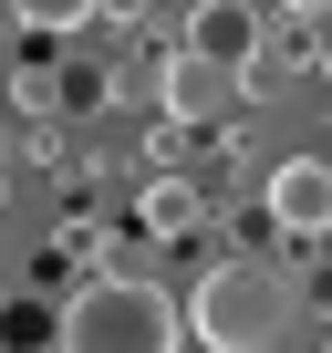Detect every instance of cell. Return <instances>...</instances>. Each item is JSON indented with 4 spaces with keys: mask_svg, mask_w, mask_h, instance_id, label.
<instances>
[{
    "mask_svg": "<svg viewBox=\"0 0 332 353\" xmlns=\"http://www.w3.org/2000/svg\"><path fill=\"white\" fill-rule=\"evenodd\" d=\"M177 332H187V312L166 301L145 270H94L63 301V322H52L63 353H177Z\"/></svg>",
    "mask_w": 332,
    "mask_h": 353,
    "instance_id": "6da1fadb",
    "label": "cell"
},
{
    "mask_svg": "<svg viewBox=\"0 0 332 353\" xmlns=\"http://www.w3.org/2000/svg\"><path fill=\"white\" fill-rule=\"evenodd\" d=\"M280 322H291V281L270 260H218L187 291V343H208V353H260V343H280Z\"/></svg>",
    "mask_w": 332,
    "mask_h": 353,
    "instance_id": "7a4b0ae2",
    "label": "cell"
},
{
    "mask_svg": "<svg viewBox=\"0 0 332 353\" xmlns=\"http://www.w3.org/2000/svg\"><path fill=\"white\" fill-rule=\"evenodd\" d=\"M239 94H249V73H229V63H208V52H187V42L156 63L166 125H218V114H239Z\"/></svg>",
    "mask_w": 332,
    "mask_h": 353,
    "instance_id": "3957f363",
    "label": "cell"
},
{
    "mask_svg": "<svg viewBox=\"0 0 332 353\" xmlns=\"http://www.w3.org/2000/svg\"><path fill=\"white\" fill-rule=\"evenodd\" d=\"M260 208L280 239H332V156H280L260 176Z\"/></svg>",
    "mask_w": 332,
    "mask_h": 353,
    "instance_id": "277c9868",
    "label": "cell"
},
{
    "mask_svg": "<svg viewBox=\"0 0 332 353\" xmlns=\"http://www.w3.org/2000/svg\"><path fill=\"white\" fill-rule=\"evenodd\" d=\"M260 42H270L260 0H198V11H187V52H208L229 73H260Z\"/></svg>",
    "mask_w": 332,
    "mask_h": 353,
    "instance_id": "5b68a950",
    "label": "cell"
},
{
    "mask_svg": "<svg viewBox=\"0 0 332 353\" xmlns=\"http://www.w3.org/2000/svg\"><path fill=\"white\" fill-rule=\"evenodd\" d=\"M198 219H208V198L187 188V166H177V176H145V229H156V239H187Z\"/></svg>",
    "mask_w": 332,
    "mask_h": 353,
    "instance_id": "8992f818",
    "label": "cell"
},
{
    "mask_svg": "<svg viewBox=\"0 0 332 353\" xmlns=\"http://www.w3.org/2000/svg\"><path fill=\"white\" fill-rule=\"evenodd\" d=\"M11 21H21V32H42V42H63V32L104 21V0H11Z\"/></svg>",
    "mask_w": 332,
    "mask_h": 353,
    "instance_id": "52a82bcc",
    "label": "cell"
},
{
    "mask_svg": "<svg viewBox=\"0 0 332 353\" xmlns=\"http://www.w3.org/2000/svg\"><path fill=\"white\" fill-rule=\"evenodd\" d=\"M270 11H280V21H322V11H332V0H270Z\"/></svg>",
    "mask_w": 332,
    "mask_h": 353,
    "instance_id": "ba28073f",
    "label": "cell"
},
{
    "mask_svg": "<svg viewBox=\"0 0 332 353\" xmlns=\"http://www.w3.org/2000/svg\"><path fill=\"white\" fill-rule=\"evenodd\" d=\"M260 353H291V343H260Z\"/></svg>",
    "mask_w": 332,
    "mask_h": 353,
    "instance_id": "9c48e42d",
    "label": "cell"
},
{
    "mask_svg": "<svg viewBox=\"0 0 332 353\" xmlns=\"http://www.w3.org/2000/svg\"><path fill=\"white\" fill-rule=\"evenodd\" d=\"M0 208H11V188H0Z\"/></svg>",
    "mask_w": 332,
    "mask_h": 353,
    "instance_id": "30bf717a",
    "label": "cell"
},
{
    "mask_svg": "<svg viewBox=\"0 0 332 353\" xmlns=\"http://www.w3.org/2000/svg\"><path fill=\"white\" fill-rule=\"evenodd\" d=\"M11 353H32V343H11Z\"/></svg>",
    "mask_w": 332,
    "mask_h": 353,
    "instance_id": "8fae6325",
    "label": "cell"
},
{
    "mask_svg": "<svg viewBox=\"0 0 332 353\" xmlns=\"http://www.w3.org/2000/svg\"><path fill=\"white\" fill-rule=\"evenodd\" d=\"M322 353H332V343H322Z\"/></svg>",
    "mask_w": 332,
    "mask_h": 353,
    "instance_id": "7c38bea8",
    "label": "cell"
}]
</instances>
